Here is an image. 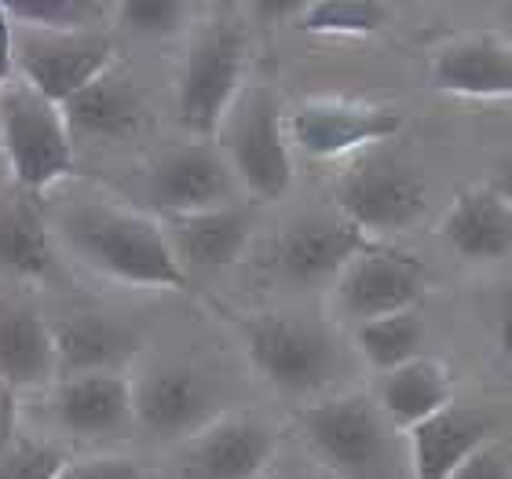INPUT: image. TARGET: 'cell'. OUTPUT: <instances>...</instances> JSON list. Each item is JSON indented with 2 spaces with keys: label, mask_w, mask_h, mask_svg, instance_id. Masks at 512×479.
I'll return each instance as SVG.
<instances>
[{
  "label": "cell",
  "mask_w": 512,
  "mask_h": 479,
  "mask_svg": "<svg viewBox=\"0 0 512 479\" xmlns=\"http://www.w3.org/2000/svg\"><path fill=\"white\" fill-rule=\"evenodd\" d=\"M59 242L110 282L139 289H187L165 224L99 198H74L52 220Z\"/></svg>",
  "instance_id": "1"
},
{
  "label": "cell",
  "mask_w": 512,
  "mask_h": 479,
  "mask_svg": "<svg viewBox=\"0 0 512 479\" xmlns=\"http://www.w3.org/2000/svg\"><path fill=\"white\" fill-rule=\"evenodd\" d=\"M246 30L231 19L209 22L194 37L176 77V118L198 143L220 136L227 114L246 92Z\"/></svg>",
  "instance_id": "2"
},
{
  "label": "cell",
  "mask_w": 512,
  "mask_h": 479,
  "mask_svg": "<svg viewBox=\"0 0 512 479\" xmlns=\"http://www.w3.org/2000/svg\"><path fill=\"white\" fill-rule=\"evenodd\" d=\"M0 150L26 191H52L74 172V132L55 107L26 81L0 88Z\"/></svg>",
  "instance_id": "3"
},
{
  "label": "cell",
  "mask_w": 512,
  "mask_h": 479,
  "mask_svg": "<svg viewBox=\"0 0 512 479\" xmlns=\"http://www.w3.org/2000/svg\"><path fill=\"white\" fill-rule=\"evenodd\" d=\"M220 150L235 172L238 187H246L260 202H278L293 187V150L289 125L271 88L249 85L220 128Z\"/></svg>",
  "instance_id": "4"
},
{
  "label": "cell",
  "mask_w": 512,
  "mask_h": 479,
  "mask_svg": "<svg viewBox=\"0 0 512 479\" xmlns=\"http://www.w3.org/2000/svg\"><path fill=\"white\" fill-rule=\"evenodd\" d=\"M246 352L253 370L286 395H315L341 373V352L330 333L282 311L246 322Z\"/></svg>",
  "instance_id": "5"
},
{
  "label": "cell",
  "mask_w": 512,
  "mask_h": 479,
  "mask_svg": "<svg viewBox=\"0 0 512 479\" xmlns=\"http://www.w3.org/2000/svg\"><path fill=\"white\" fill-rule=\"evenodd\" d=\"M300 432L344 479H381L388 465V417L381 414L377 399L359 392L330 395L300 410Z\"/></svg>",
  "instance_id": "6"
},
{
  "label": "cell",
  "mask_w": 512,
  "mask_h": 479,
  "mask_svg": "<svg viewBox=\"0 0 512 479\" xmlns=\"http://www.w3.org/2000/svg\"><path fill=\"white\" fill-rule=\"evenodd\" d=\"M11 59H15L19 81H26L55 107H66L77 92H85L92 81L114 70V41L103 30L52 33L15 26Z\"/></svg>",
  "instance_id": "7"
},
{
  "label": "cell",
  "mask_w": 512,
  "mask_h": 479,
  "mask_svg": "<svg viewBox=\"0 0 512 479\" xmlns=\"http://www.w3.org/2000/svg\"><path fill=\"white\" fill-rule=\"evenodd\" d=\"M333 198L344 220L359 227L363 235H388V231H406L421 220L428 191L417 172L392 158L370 154L355 161L337 180Z\"/></svg>",
  "instance_id": "8"
},
{
  "label": "cell",
  "mask_w": 512,
  "mask_h": 479,
  "mask_svg": "<svg viewBox=\"0 0 512 479\" xmlns=\"http://www.w3.org/2000/svg\"><path fill=\"white\" fill-rule=\"evenodd\" d=\"M403 114L395 107L355 103V99H311L289 114V139L308 158H348L403 132Z\"/></svg>",
  "instance_id": "9"
},
{
  "label": "cell",
  "mask_w": 512,
  "mask_h": 479,
  "mask_svg": "<svg viewBox=\"0 0 512 479\" xmlns=\"http://www.w3.org/2000/svg\"><path fill=\"white\" fill-rule=\"evenodd\" d=\"M421 293H425L421 260L410 253H399V249H381V245L359 256L333 282V304L355 326L388 319V315H403V311H417Z\"/></svg>",
  "instance_id": "10"
},
{
  "label": "cell",
  "mask_w": 512,
  "mask_h": 479,
  "mask_svg": "<svg viewBox=\"0 0 512 479\" xmlns=\"http://www.w3.org/2000/svg\"><path fill=\"white\" fill-rule=\"evenodd\" d=\"M235 191L238 180L227 165L224 150L209 147V143H187V147L169 150L150 169L147 180L150 202L158 213H165V220L238 205Z\"/></svg>",
  "instance_id": "11"
},
{
  "label": "cell",
  "mask_w": 512,
  "mask_h": 479,
  "mask_svg": "<svg viewBox=\"0 0 512 479\" xmlns=\"http://www.w3.org/2000/svg\"><path fill=\"white\" fill-rule=\"evenodd\" d=\"M136 425L154 439H191L213 425V384L191 366H154L132 381Z\"/></svg>",
  "instance_id": "12"
},
{
  "label": "cell",
  "mask_w": 512,
  "mask_h": 479,
  "mask_svg": "<svg viewBox=\"0 0 512 479\" xmlns=\"http://www.w3.org/2000/svg\"><path fill=\"white\" fill-rule=\"evenodd\" d=\"M370 249V235H363L344 216H308L275 242V267L293 286H319L337 282Z\"/></svg>",
  "instance_id": "13"
},
{
  "label": "cell",
  "mask_w": 512,
  "mask_h": 479,
  "mask_svg": "<svg viewBox=\"0 0 512 479\" xmlns=\"http://www.w3.org/2000/svg\"><path fill=\"white\" fill-rule=\"evenodd\" d=\"M275 450V428L260 417L220 414L187 443L183 479H260Z\"/></svg>",
  "instance_id": "14"
},
{
  "label": "cell",
  "mask_w": 512,
  "mask_h": 479,
  "mask_svg": "<svg viewBox=\"0 0 512 479\" xmlns=\"http://www.w3.org/2000/svg\"><path fill=\"white\" fill-rule=\"evenodd\" d=\"M55 359H59V381L70 377H92V373H121L139 348V337L125 322L77 311L52 322Z\"/></svg>",
  "instance_id": "15"
},
{
  "label": "cell",
  "mask_w": 512,
  "mask_h": 479,
  "mask_svg": "<svg viewBox=\"0 0 512 479\" xmlns=\"http://www.w3.org/2000/svg\"><path fill=\"white\" fill-rule=\"evenodd\" d=\"M432 85L461 99H512V44L494 33H472L439 48Z\"/></svg>",
  "instance_id": "16"
},
{
  "label": "cell",
  "mask_w": 512,
  "mask_h": 479,
  "mask_svg": "<svg viewBox=\"0 0 512 479\" xmlns=\"http://www.w3.org/2000/svg\"><path fill=\"white\" fill-rule=\"evenodd\" d=\"M55 421L77 439L114 436L128 421H136L132 406V381L125 373H92L59 381L52 392Z\"/></svg>",
  "instance_id": "17"
},
{
  "label": "cell",
  "mask_w": 512,
  "mask_h": 479,
  "mask_svg": "<svg viewBox=\"0 0 512 479\" xmlns=\"http://www.w3.org/2000/svg\"><path fill=\"white\" fill-rule=\"evenodd\" d=\"M165 235H169L172 253L187 275L220 271L246 253L249 238H253V213L246 205H227L213 213L172 216L165 220Z\"/></svg>",
  "instance_id": "18"
},
{
  "label": "cell",
  "mask_w": 512,
  "mask_h": 479,
  "mask_svg": "<svg viewBox=\"0 0 512 479\" xmlns=\"http://www.w3.org/2000/svg\"><path fill=\"white\" fill-rule=\"evenodd\" d=\"M439 238L450 253L465 256L472 264L502 260L512 249V205L491 183L469 187L447 209L443 224H439Z\"/></svg>",
  "instance_id": "19"
},
{
  "label": "cell",
  "mask_w": 512,
  "mask_h": 479,
  "mask_svg": "<svg viewBox=\"0 0 512 479\" xmlns=\"http://www.w3.org/2000/svg\"><path fill=\"white\" fill-rule=\"evenodd\" d=\"M491 417L447 406L410 432V472L414 479H450L480 447L491 443Z\"/></svg>",
  "instance_id": "20"
},
{
  "label": "cell",
  "mask_w": 512,
  "mask_h": 479,
  "mask_svg": "<svg viewBox=\"0 0 512 479\" xmlns=\"http://www.w3.org/2000/svg\"><path fill=\"white\" fill-rule=\"evenodd\" d=\"M0 381L15 392H37L59 384L52 322L33 308H8L0 315Z\"/></svg>",
  "instance_id": "21"
},
{
  "label": "cell",
  "mask_w": 512,
  "mask_h": 479,
  "mask_svg": "<svg viewBox=\"0 0 512 479\" xmlns=\"http://www.w3.org/2000/svg\"><path fill=\"white\" fill-rule=\"evenodd\" d=\"M377 406L388 417V425L414 432L417 425H425L428 417L454 406V377L447 373L443 362L421 355V359L406 362L399 370L384 373L381 384H377Z\"/></svg>",
  "instance_id": "22"
},
{
  "label": "cell",
  "mask_w": 512,
  "mask_h": 479,
  "mask_svg": "<svg viewBox=\"0 0 512 479\" xmlns=\"http://www.w3.org/2000/svg\"><path fill=\"white\" fill-rule=\"evenodd\" d=\"M63 118L74 136L125 139L143 125V99L128 77L110 70L66 103Z\"/></svg>",
  "instance_id": "23"
},
{
  "label": "cell",
  "mask_w": 512,
  "mask_h": 479,
  "mask_svg": "<svg viewBox=\"0 0 512 479\" xmlns=\"http://www.w3.org/2000/svg\"><path fill=\"white\" fill-rule=\"evenodd\" d=\"M0 271L33 282L55 271V238L30 205L0 209Z\"/></svg>",
  "instance_id": "24"
},
{
  "label": "cell",
  "mask_w": 512,
  "mask_h": 479,
  "mask_svg": "<svg viewBox=\"0 0 512 479\" xmlns=\"http://www.w3.org/2000/svg\"><path fill=\"white\" fill-rule=\"evenodd\" d=\"M355 348L374 370L392 373L406 362L421 359L425 348V322L417 311H403V315H388V319H374L355 326Z\"/></svg>",
  "instance_id": "25"
},
{
  "label": "cell",
  "mask_w": 512,
  "mask_h": 479,
  "mask_svg": "<svg viewBox=\"0 0 512 479\" xmlns=\"http://www.w3.org/2000/svg\"><path fill=\"white\" fill-rule=\"evenodd\" d=\"M388 15L392 8L377 0H311L300 4L293 26L315 37H370L388 26Z\"/></svg>",
  "instance_id": "26"
},
{
  "label": "cell",
  "mask_w": 512,
  "mask_h": 479,
  "mask_svg": "<svg viewBox=\"0 0 512 479\" xmlns=\"http://www.w3.org/2000/svg\"><path fill=\"white\" fill-rule=\"evenodd\" d=\"M107 11L114 8L92 4V0H11V4H4L8 22L30 26V30H52V33L99 30V19Z\"/></svg>",
  "instance_id": "27"
},
{
  "label": "cell",
  "mask_w": 512,
  "mask_h": 479,
  "mask_svg": "<svg viewBox=\"0 0 512 479\" xmlns=\"http://www.w3.org/2000/svg\"><path fill=\"white\" fill-rule=\"evenodd\" d=\"M114 11H118L121 26H128L136 37H147V41L176 37L191 19V8L176 4V0H128Z\"/></svg>",
  "instance_id": "28"
},
{
  "label": "cell",
  "mask_w": 512,
  "mask_h": 479,
  "mask_svg": "<svg viewBox=\"0 0 512 479\" xmlns=\"http://www.w3.org/2000/svg\"><path fill=\"white\" fill-rule=\"evenodd\" d=\"M70 465L63 447L30 439V443H15V447L0 458V479H59V472Z\"/></svg>",
  "instance_id": "29"
},
{
  "label": "cell",
  "mask_w": 512,
  "mask_h": 479,
  "mask_svg": "<svg viewBox=\"0 0 512 479\" xmlns=\"http://www.w3.org/2000/svg\"><path fill=\"white\" fill-rule=\"evenodd\" d=\"M59 479H143V465L132 458H118V454H103V458H85L70 461Z\"/></svg>",
  "instance_id": "30"
},
{
  "label": "cell",
  "mask_w": 512,
  "mask_h": 479,
  "mask_svg": "<svg viewBox=\"0 0 512 479\" xmlns=\"http://www.w3.org/2000/svg\"><path fill=\"white\" fill-rule=\"evenodd\" d=\"M450 479H512V450L502 443H487Z\"/></svg>",
  "instance_id": "31"
},
{
  "label": "cell",
  "mask_w": 512,
  "mask_h": 479,
  "mask_svg": "<svg viewBox=\"0 0 512 479\" xmlns=\"http://www.w3.org/2000/svg\"><path fill=\"white\" fill-rule=\"evenodd\" d=\"M19 443V392L0 381V458Z\"/></svg>",
  "instance_id": "32"
},
{
  "label": "cell",
  "mask_w": 512,
  "mask_h": 479,
  "mask_svg": "<svg viewBox=\"0 0 512 479\" xmlns=\"http://www.w3.org/2000/svg\"><path fill=\"white\" fill-rule=\"evenodd\" d=\"M498 348H502V359L512 366V282L498 297Z\"/></svg>",
  "instance_id": "33"
},
{
  "label": "cell",
  "mask_w": 512,
  "mask_h": 479,
  "mask_svg": "<svg viewBox=\"0 0 512 479\" xmlns=\"http://www.w3.org/2000/svg\"><path fill=\"white\" fill-rule=\"evenodd\" d=\"M491 187H494V191H498V194H502L505 202L512 205V154L502 161V165H498V169H494V180H491Z\"/></svg>",
  "instance_id": "34"
},
{
  "label": "cell",
  "mask_w": 512,
  "mask_h": 479,
  "mask_svg": "<svg viewBox=\"0 0 512 479\" xmlns=\"http://www.w3.org/2000/svg\"><path fill=\"white\" fill-rule=\"evenodd\" d=\"M4 22H8V15H4V4H0V70H4V52L11 48V30Z\"/></svg>",
  "instance_id": "35"
}]
</instances>
